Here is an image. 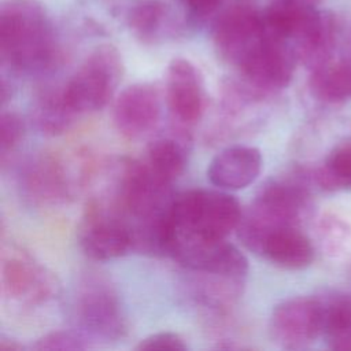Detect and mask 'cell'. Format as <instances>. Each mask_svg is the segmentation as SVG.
<instances>
[{
  "instance_id": "1",
  "label": "cell",
  "mask_w": 351,
  "mask_h": 351,
  "mask_svg": "<svg viewBox=\"0 0 351 351\" xmlns=\"http://www.w3.org/2000/svg\"><path fill=\"white\" fill-rule=\"evenodd\" d=\"M0 53L12 70L37 74L58 60V45L44 5L37 0H7L0 10Z\"/></svg>"
},
{
  "instance_id": "2",
  "label": "cell",
  "mask_w": 351,
  "mask_h": 351,
  "mask_svg": "<svg viewBox=\"0 0 351 351\" xmlns=\"http://www.w3.org/2000/svg\"><path fill=\"white\" fill-rule=\"evenodd\" d=\"M241 217L239 200L228 192L203 188L185 191L176 195L170 203L166 243L171 234L226 239L239 228Z\"/></svg>"
},
{
  "instance_id": "3",
  "label": "cell",
  "mask_w": 351,
  "mask_h": 351,
  "mask_svg": "<svg viewBox=\"0 0 351 351\" xmlns=\"http://www.w3.org/2000/svg\"><path fill=\"white\" fill-rule=\"evenodd\" d=\"M123 74L119 51L110 44L93 49L62 88L78 115L101 110L114 96Z\"/></svg>"
},
{
  "instance_id": "4",
  "label": "cell",
  "mask_w": 351,
  "mask_h": 351,
  "mask_svg": "<svg viewBox=\"0 0 351 351\" xmlns=\"http://www.w3.org/2000/svg\"><path fill=\"white\" fill-rule=\"evenodd\" d=\"M73 318L89 341H115L128 330V322L115 289L101 278L89 277L77 292Z\"/></svg>"
},
{
  "instance_id": "5",
  "label": "cell",
  "mask_w": 351,
  "mask_h": 351,
  "mask_svg": "<svg viewBox=\"0 0 351 351\" xmlns=\"http://www.w3.org/2000/svg\"><path fill=\"white\" fill-rule=\"evenodd\" d=\"M296 60L293 45L266 29L265 37L234 69L241 82L265 97L291 82Z\"/></svg>"
},
{
  "instance_id": "6",
  "label": "cell",
  "mask_w": 351,
  "mask_h": 351,
  "mask_svg": "<svg viewBox=\"0 0 351 351\" xmlns=\"http://www.w3.org/2000/svg\"><path fill=\"white\" fill-rule=\"evenodd\" d=\"M324 315L321 298L298 296L277 304L270 315L269 330L273 341L284 348H304L322 335Z\"/></svg>"
},
{
  "instance_id": "7",
  "label": "cell",
  "mask_w": 351,
  "mask_h": 351,
  "mask_svg": "<svg viewBox=\"0 0 351 351\" xmlns=\"http://www.w3.org/2000/svg\"><path fill=\"white\" fill-rule=\"evenodd\" d=\"M263 12L250 5H233L213 26L214 47L221 59L236 67L265 37Z\"/></svg>"
},
{
  "instance_id": "8",
  "label": "cell",
  "mask_w": 351,
  "mask_h": 351,
  "mask_svg": "<svg viewBox=\"0 0 351 351\" xmlns=\"http://www.w3.org/2000/svg\"><path fill=\"white\" fill-rule=\"evenodd\" d=\"M80 245L95 261H110L134 250V239L125 219L90 203L80 229Z\"/></svg>"
},
{
  "instance_id": "9",
  "label": "cell",
  "mask_w": 351,
  "mask_h": 351,
  "mask_svg": "<svg viewBox=\"0 0 351 351\" xmlns=\"http://www.w3.org/2000/svg\"><path fill=\"white\" fill-rule=\"evenodd\" d=\"M160 118V96L155 85L137 82L126 86L115 99L112 121L126 138L137 140L149 134Z\"/></svg>"
},
{
  "instance_id": "10",
  "label": "cell",
  "mask_w": 351,
  "mask_h": 351,
  "mask_svg": "<svg viewBox=\"0 0 351 351\" xmlns=\"http://www.w3.org/2000/svg\"><path fill=\"white\" fill-rule=\"evenodd\" d=\"M166 100L171 117L182 126L196 123L206 108V90L196 66L184 58L170 62L166 71Z\"/></svg>"
},
{
  "instance_id": "11",
  "label": "cell",
  "mask_w": 351,
  "mask_h": 351,
  "mask_svg": "<svg viewBox=\"0 0 351 351\" xmlns=\"http://www.w3.org/2000/svg\"><path fill=\"white\" fill-rule=\"evenodd\" d=\"M244 244L273 265L288 270L304 269L314 259V250L310 240L296 226L266 229Z\"/></svg>"
},
{
  "instance_id": "12",
  "label": "cell",
  "mask_w": 351,
  "mask_h": 351,
  "mask_svg": "<svg viewBox=\"0 0 351 351\" xmlns=\"http://www.w3.org/2000/svg\"><path fill=\"white\" fill-rule=\"evenodd\" d=\"M262 170V154L250 145H230L210 162L207 177L221 189L236 191L252 184Z\"/></svg>"
},
{
  "instance_id": "13",
  "label": "cell",
  "mask_w": 351,
  "mask_h": 351,
  "mask_svg": "<svg viewBox=\"0 0 351 351\" xmlns=\"http://www.w3.org/2000/svg\"><path fill=\"white\" fill-rule=\"evenodd\" d=\"M21 186L27 199L53 204L70 195V178L63 163L51 155L32 159L21 174Z\"/></svg>"
},
{
  "instance_id": "14",
  "label": "cell",
  "mask_w": 351,
  "mask_h": 351,
  "mask_svg": "<svg viewBox=\"0 0 351 351\" xmlns=\"http://www.w3.org/2000/svg\"><path fill=\"white\" fill-rule=\"evenodd\" d=\"M4 292L25 303H38L53 292V282L45 271L23 258H11L3 266Z\"/></svg>"
},
{
  "instance_id": "15",
  "label": "cell",
  "mask_w": 351,
  "mask_h": 351,
  "mask_svg": "<svg viewBox=\"0 0 351 351\" xmlns=\"http://www.w3.org/2000/svg\"><path fill=\"white\" fill-rule=\"evenodd\" d=\"M171 8L162 0H140L128 12L130 30L144 43H156L177 33Z\"/></svg>"
},
{
  "instance_id": "16",
  "label": "cell",
  "mask_w": 351,
  "mask_h": 351,
  "mask_svg": "<svg viewBox=\"0 0 351 351\" xmlns=\"http://www.w3.org/2000/svg\"><path fill=\"white\" fill-rule=\"evenodd\" d=\"M186 141L188 136L185 133H178L177 137L166 136L154 140L147 149L145 165L155 176L171 184L185 170L188 155Z\"/></svg>"
},
{
  "instance_id": "17",
  "label": "cell",
  "mask_w": 351,
  "mask_h": 351,
  "mask_svg": "<svg viewBox=\"0 0 351 351\" xmlns=\"http://www.w3.org/2000/svg\"><path fill=\"white\" fill-rule=\"evenodd\" d=\"M322 336L333 350H351V296L330 293L321 298Z\"/></svg>"
},
{
  "instance_id": "18",
  "label": "cell",
  "mask_w": 351,
  "mask_h": 351,
  "mask_svg": "<svg viewBox=\"0 0 351 351\" xmlns=\"http://www.w3.org/2000/svg\"><path fill=\"white\" fill-rule=\"evenodd\" d=\"M78 114L67 104L62 88L48 89L36 97L32 118L38 130L45 134H60L66 132Z\"/></svg>"
},
{
  "instance_id": "19",
  "label": "cell",
  "mask_w": 351,
  "mask_h": 351,
  "mask_svg": "<svg viewBox=\"0 0 351 351\" xmlns=\"http://www.w3.org/2000/svg\"><path fill=\"white\" fill-rule=\"evenodd\" d=\"M313 93L325 101H341L351 97V63L326 62L311 73Z\"/></svg>"
},
{
  "instance_id": "20",
  "label": "cell",
  "mask_w": 351,
  "mask_h": 351,
  "mask_svg": "<svg viewBox=\"0 0 351 351\" xmlns=\"http://www.w3.org/2000/svg\"><path fill=\"white\" fill-rule=\"evenodd\" d=\"M315 177L324 189H351V143L336 145Z\"/></svg>"
},
{
  "instance_id": "21",
  "label": "cell",
  "mask_w": 351,
  "mask_h": 351,
  "mask_svg": "<svg viewBox=\"0 0 351 351\" xmlns=\"http://www.w3.org/2000/svg\"><path fill=\"white\" fill-rule=\"evenodd\" d=\"M80 332L71 330H56L44 335L32 344L33 350H85L90 344Z\"/></svg>"
},
{
  "instance_id": "22",
  "label": "cell",
  "mask_w": 351,
  "mask_h": 351,
  "mask_svg": "<svg viewBox=\"0 0 351 351\" xmlns=\"http://www.w3.org/2000/svg\"><path fill=\"white\" fill-rule=\"evenodd\" d=\"M25 133V122L12 111H4L0 119V152L3 159L21 143Z\"/></svg>"
},
{
  "instance_id": "23",
  "label": "cell",
  "mask_w": 351,
  "mask_h": 351,
  "mask_svg": "<svg viewBox=\"0 0 351 351\" xmlns=\"http://www.w3.org/2000/svg\"><path fill=\"white\" fill-rule=\"evenodd\" d=\"M188 346L184 339L174 332H158L141 339L134 350L151 351V350H170V351H185Z\"/></svg>"
},
{
  "instance_id": "24",
  "label": "cell",
  "mask_w": 351,
  "mask_h": 351,
  "mask_svg": "<svg viewBox=\"0 0 351 351\" xmlns=\"http://www.w3.org/2000/svg\"><path fill=\"white\" fill-rule=\"evenodd\" d=\"M219 1L221 0H181V3L186 7L189 14L197 18L211 15L219 5Z\"/></svg>"
},
{
  "instance_id": "25",
  "label": "cell",
  "mask_w": 351,
  "mask_h": 351,
  "mask_svg": "<svg viewBox=\"0 0 351 351\" xmlns=\"http://www.w3.org/2000/svg\"><path fill=\"white\" fill-rule=\"evenodd\" d=\"M23 348L25 347L22 344H19L16 340H12V339L4 337V336H1V339H0V350L1 351H21Z\"/></svg>"
},
{
  "instance_id": "26",
  "label": "cell",
  "mask_w": 351,
  "mask_h": 351,
  "mask_svg": "<svg viewBox=\"0 0 351 351\" xmlns=\"http://www.w3.org/2000/svg\"><path fill=\"white\" fill-rule=\"evenodd\" d=\"M300 1H304V3H308V4H313L314 1H317V0H300Z\"/></svg>"
}]
</instances>
